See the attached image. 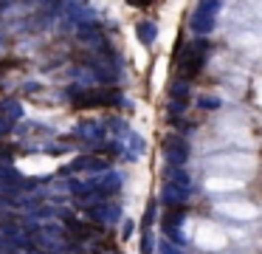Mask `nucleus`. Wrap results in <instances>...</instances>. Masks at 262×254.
I'll return each mask as SVG.
<instances>
[{
  "label": "nucleus",
  "instance_id": "1",
  "mask_svg": "<svg viewBox=\"0 0 262 254\" xmlns=\"http://www.w3.org/2000/svg\"><path fill=\"white\" fill-rule=\"evenodd\" d=\"M119 102V93L113 90H85L82 96L73 99L76 107H99V105H116Z\"/></svg>",
  "mask_w": 262,
  "mask_h": 254
},
{
  "label": "nucleus",
  "instance_id": "2",
  "mask_svg": "<svg viewBox=\"0 0 262 254\" xmlns=\"http://www.w3.org/2000/svg\"><path fill=\"white\" fill-rule=\"evenodd\" d=\"M200 65H203V54L200 51H195V57H192V54L184 57V62H181V74H184V79L195 77V74L200 71Z\"/></svg>",
  "mask_w": 262,
  "mask_h": 254
},
{
  "label": "nucleus",
  "instance_id": "3",
  "mask_svg": "<svg viewBox=\"0 0 262 254\" xmlns=\"http://www.w3.org/2000/svg\"><path fill=\"white\" fill-rule=\"evenodd\" d=\"M166 156L172 158L175 164H181V161H184V156H186L184 141H181V139H169V141H166Z\"/></svg>",
  "mask_w": 262,
  "mask_h": 254
},
{
  "label": "nucleus",
  "instance_id": "4",
  "mask_svg": "<svg viewBox=\"0 0 262 254\" xmlns=\"http://www.w3.org/2000/svg\"><path fill=\"white\" fill-rule=\"evenodd\" d=\"M0 113L11 116V119L17 122V119H23V105H20L17 99H9V102H3V105H0Z\"/></svg>",
  "mask_w": 262,
  "mask_h": 254
},
{
  "label": "nucleus",
  "instance_id": "5",
  "mask_svg": "<svg viewBox=\"0 0 262 254\" xmlns=\"http://www.w3.org/2000/svg\"><path fill=\"white\" fill-rule=\"evenodd\" d=\"M79 37L85 43H93V45H102V34H99L96 26H79Z\"/></svg>",
  "mask_w": 262,
  "mask_h": 254
},
{
  "label": "nucleus",
  "instance_id": "6",
  "mask_svg": "<svg viewBox=\"0 0 262 254\" xmlns=\"http://www.w3.org/2000/svg\"><path fill=\"white\" fill-rule=\"evenodd\" d=\"M138 40L149 45L155 40V26H152V23H138Z\"/></svg>",
  "mask_w": 262,
  "mask_h": 254
},
{
  "label": "nucleus",
  "instance_id": "7",
  "mask_svg": "<svg viewBox=\"0 0 262 254\" xmlns=\"http://www.w3.org/2000/svg\"><path fill=\"white\" fill-rule=\"evenodd\" d=\"M11 127H14V119L6 116V113H0V136H3V133H9Z\"/></svg>",
  "mask_w": 262,
  "mask_h": 254
},
{
  "label": "nucleus",
  "instance_id": "8",
  "mask_svg": "<svg viewBox=\"0 0 262 254\" xmlns=\"http://www.w3.org/2000/svg\"><path fill=\"white\" fill-rule=\"evenodd\" d=\"M172 96L184 102V96H186V82H175V85H172Z\"/></svg>",
  "mask_w": 262,
  "mask_h": 254
},
{
  "label": "nucleus",
  "instance_id": "9",
  "mask_svg": "<svg viewBox=\"0 0 262 254\" xmlns=\"http://www.w3.org/2000/svg\"><path fill=\"white\" fill-rule=\"evenodd\" d=\"M132 6H147V0H130Z\"/></svg>",
  "mask_w": 262,
  "mask_h": 254
}]
</instances>
